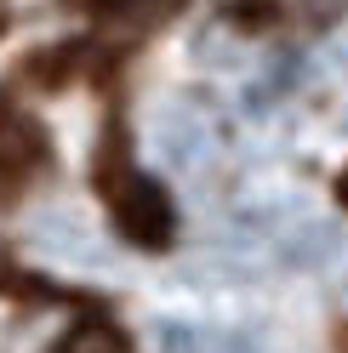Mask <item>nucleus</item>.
Here are the masks:
<instances>
[{
  "instance_id": "nucleus-1",
  "label": "nucleus",
  "mask_w": 348,
  "mask_h": 353,
  "mask_svg": "<svg viewBox=\"0 0 348 353\" xmlns=\"http://www.w3.org/2000/svg\"><path fill=\"white\" fill-rule=\"evenodd\" d=\"M217 148V125L206 120V108L194 103H166L155 114V154L171 171H194L206 165V154Z\"/></svg>"
},
{
  "instance_id": "nucleus-2",
  "label": "nucleus",
  "mask_w": 348,
  "mask_h": 353,
  "mask_svg": "<svg viewBox=\"0 0 348 353\" xmlns=\"http://www.w3.org/2000/svg\"><path fill=\"white\" fill-rule=\"evenodd\" d=\"M29 234H35L40 251H52V256H63V262H103L97 234L86 228V216H75V211H40Z\"/></svg>"
},
{
  "instance_id": "nucleus-3",
  "label": "nucleus",
  "mask_w": 348,
  "mask_h": 353,
  "mask_svg": "<svg viewBox=\"0 0 348 353\" xmlns=\"http://www.w3.org/2000/svg\"><path fill=\"white\" fill-rule=\"evenodd\" d=\"M120 223H126V234H132V239L160 245L166 228H171V211H166V200H160L148 183H132V194H120Z\"/></svg>"
},
{
  "instance_id": "nucleus-4",
  "label": "nucleus",
  "mask_w": 348,
  "mask_h": 353,
  "mask_svg": "<svg viewBox=\"0 0 348 353\" xmlns=\"http://www.w3.org/2000/svg\"><path fill=\"white\" fill-rule=\"evenodd\" d=\"M69 353H120V347L108 342V336H92V342H80V336H75V347H69Z\"/></svg>"
}]
</instances>
